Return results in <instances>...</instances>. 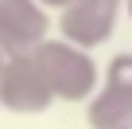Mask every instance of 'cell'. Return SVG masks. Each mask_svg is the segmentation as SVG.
I'll list each match as a JSON object with an SVG mask.
<instances>
[{"mask_svg":"<svg viewBox=\"0 0 132 129\" xmlns=\"http://www.w3.org/2000/svg\"><path fill=\"white\" fill-rule=\"evenodd\" d=\"M89 129H132V51H117L101 67V86L86 102Z\"/></svg>","mask_w":132,"mask_h":129,"instance_id":"2","label":"cell"},{"mask_svg":"<svg viewBox=\"0 0 132 129\" xmlns=\"http://www.w3.org/2000/svg\"><path fill=\"white\" fill-rule=\"evenodd\" d=\"M35 63L54 94V102H89L101 86V63L93 51L70 43V39H43L35 51Z\"/></svg>","mask_w":132,"mask_h":129,"instance_id":"1","label":"cell"},{"mask_svg":"<svg viewBox=\"0 0 132 129\" xmlns=\"http://www.w3.org/2000/svg\"><path fill=\"white\" fill-rule=\"evenodd\" d=\"M120 16H124V0H78L74 8L58 12V35L86 51H97L117 35Z\"/></svg>","mask_w":132,"mask_h":129,"instance_id":"4","label":"cell"},{"mask_svg":"<svg viewBox=\"0 0 132 129\" xmlns=\"http://www.w3.org/2000/svg\"><path fill=\"white\" fill-rule=\"evenodd\" d=\"M51 39V12L39 0H0V47L4 55H31Z\"/></svg>","mask_w":132,"mask_h":129,"instance_id":"5","label":"cell"},{"mask_svg":"<svg viewBox=\"0 0 132 129\" xmlns=\"http://www.w3.org/2000/svg\"><path fill=\"white\" fill-rule=\"evenodd\" d=\"M39 4H43L47 12H66V8H74L78 0H39Z\"/></svg>","mask_w":132,"mask_h":129,"instance_id":"6","label":"cell"},{"mask_svg":"<svg viewBox=\"0 0 132 129\" xmlns=\"http://www.w3.org/2000/svg\"><path fill=\"white\" fill-rule=\"evenodd\" d=\"M4 63H8V55H4V47H0V71H4Z\"/></svg>","mask_w":132,"mask_h":129,"instance_id":"8","label":"cell"},{"mask_svg":"<svg viewBox=\"0 0 132 129\" xmlns=\"http://www.w3.org/2000/svg\"><path fill=\"white\" fill-rule=\"evenodd\" d=\"M124 20L132 24V0H124Z\"/></svg>","mask_w":132,"mask_h":129,"instance_id":"7","label":"cell"},{"mask_svg":"<svg viewBox=\"0 0 132 129\" xmlns=\"http://www.w3.org/2000/svg\"><path fill=\"white\" fill-rule=\"evenodd\" d=\"M54 106V94L39 71L35 55H12L0 71V110L20 113V117H39Z\"/></svg>","mask_w":132,"mask_h":129,"instance_id":"3","label":"cell"}]
</instances>
